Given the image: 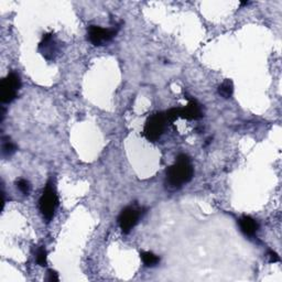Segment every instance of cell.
Wrapping results in <instances>:
<instances>
[{
  "mask_svg": "<svg viewBox=\"0 0 282 282\" xmlns=\"http://www.w3.org/2000/svg\"><path fill=\"white\" fill-rule=\"evenodd\" d=\"M140 216H141V210L136 209V207L128 206L122 210L118 217V223L122 233L129 234L132 228L136 226L138 221H139Z\"/></svg>",
  "mask_w": 282,
  "mask_h": 282,
  "instance_id": "obj_6",
  "label": "cell"
},
{
  "mask_svg": "<svg viewBox=\"0 0 282 282\" xmlns=\"http://www.w3.org/2000/svg\"><path fill=\"white\" fill-rule=\"evenodd\" d=\"M193 174L190 158L186 154H179L175 163L167 170V186L171 190H178L183 184L189 183Z\"/></svg>",
  "mask_w": 282,
  "mask_h": 282,
  "instance_id": "obj_1",
  "label": "cell"
},
{
  "mask_svg": "<svg viewBox=\"0 0 282 282\" xmlns=\"http://www.w3.org/2000/svg\"><path fill=\"white\" fill-rule=\"evenodd\" d=\"M141 259L142 263L145 264L147 267H154L157 266L160 262V258H159L157 255H154L153 253L150 252H143L141 253Z\"/></svg>",
  "mask_w": 282,
  "mask_h": 282,
  "instance_id": "obj_11",
  "label": "cell"
},
{
  "mask_svg": "<svg viewBox=\"0 0 282 282\" xmlns=\"http://www.w3.org/2000/svg\"><path fill=\"white\" fill-rule=\"evenodd\" d=\"M118 29V25L111 29H103L98 25H89L87 29V39L95 46L104 45L115 38Z\"/></svg>",
  "mask_w": 282,
  "mask_h": 282,
  "instance_id": "obj_5",
  "label": "cell"
},
{
  "mask_svg": "<svg viewBox=\"0 0 282 282\" xmlns=\"http://www.w3.org/2000/svg\"><path fill=\"white\" fill-rule=\"evenodd\" d=\"M17 151V146L10 141L9 138L2 137L1 138V154L2 157H10Z\"/></svg>",
  "mask_w": 282,
  "mask_h": 282,
  "instance_id": "obj_10",
  "label": "cell"
},
{
  "mask_svg": "<svg viewBox=\"0 0 282 282\" xmlns=\"http://www.w3.org/2000/svg\"><path fill=\"white\" fill-rule=\"evenodd\" d=\"M21 81L17 73L11 72L0 83V99L3 104H10L17 98Z\"/></svg>",
  "mask_w": 282,
  "mask_h": 282,
  "instance_id": "obj_3",
  "label": "cell"
},
{
  "mask_svg": "<svg viewBox=\"0 0 282 282\" xmlns=\"http://www.w3.org/2000/svg\"><path fill=\"white\" fill-rule=\"evenodd\" d=\"M166 113H157L149 117L146 121L145 128H143V136L147 140L151 142H156L160 139L167 125Z\"/></svg>",
  "mask_w": 282,
  "mask_h": 282,
  "instance_id": "obj_2",
  "label": "cell"
},
{
  "mask_svg": "<svg viewBox=\"0 0 282 282\" xmlns=\"http://www.w3.org/2000/svg\"><path fill=\"white\" fill-rule=\"evenodd\" d=\"M47 280L51 282H57L58 281V275L54 270L47 271Z\"/></svg>",
  "mask_w": 282,
  "mask_h": 282,
  "instance_id": "obj_15",
  "label": "cell"
},
{
  "mask_svg": "<svg viewBox=\"0 0 282 282\" xmlns=\"http://www.w3.org/2000/svg\"><path fill=\"white\" fill-rule=\"evenodd\" d=\"M234 92L233 82L230 79H226L225 82H223L220 87H218V94L224 98H230Z\"/></svg>",
  "mask_w": 282,
  "mask_h": 282,
  "instance_id": "obj_12",
  "label": "cell"
},
{
  "mask_svg": "<svg viewBox=\"0 0 282 282\" xmlns=\"http://www.w3.org/2000/svg\"><path fill=\"white\" fill-rule=\"evenodd\" d=\"M58 204L57 195L51 183H47L43 191L41 199L39 201V207L42 215L45 218L46 222H50L54 216L55 209Z\"/></svg>",
  "mask_w": 282,
  "mask_h": 282,
  "instance_id": "obj_4",
  "label": "cell"
},
{
  "mask_svg": "<svg viewBox=\"0 0 282 282\" xmlns=\"http://www.w3.org/2000/svg\"><path fill=\"white\" fill-rule=\"evenodd\" d=\"M179 118H184L188 120H196L203 117V111H202L201 105L194 99H191L188 106L184 108H178Z\"/></svg>",
  "mask_w": 282,
  "mask_h": 282,
  "instance_id": "obj_8",
  "label": "cell"
},
{
  "mask_svg": "<svg viewBox=\"0 0 282 282\" xmlns=\"http://www.w3.org/2000/svg\"><path fill=\"white\" fill-rule=\"evenodd\" d=\"M4 116H6V108L2 106L1 107V121L4 119Z\"/></svg>",
  "mask_w": 282,
  "mask_h": 282,
  "instance_id": "obj_17",
  "label": "cell"
},
{
  "mask_svg": "<svg viewBox=\"0 0 282 282\" xmlns=\"http://www.w3.org/2000/svg\"><path fill=\"white\" fill-rule=\"evenodd\" d=\"M17 188L23 195H29L31 191V185L28 180L25 179H20L17 181Z\"/></svg>",
  "mask_w": 282,
  "mask_h": 282,
  "instance_id": "obj_13",
  "label": "cell"
},
{
  "mask_svg": "<svg viewBox=\"0 0 282 282\" xmlns=\"http://www.w3.org/2000/svg\"><path fill=\"white\" fill-rule=\"evenodd\" d=\"M238 224L239 227H241V231L246 236H254L259 230L258 222L250 216L241 217L238 221Z\"/></svg>",
  "mask_w": 282,
  "mask_h": 282,
  "instance_id": "obj_9",
  "label": "cell"
},
{
  "mask_svg": "<svg viewBox=\"0 0 282 282\" xmlns=\"http://www.w3.org/2000/svg\"><path fill=\"white\" fill-rule=\"evenodd\" d=\"M269 258H270L269 259L270 263H277L280 260L278 255H277L275 252H273V250H270V252H269Z\"/></svg>",
  "mask_w": 282,
  "mask_h": 282,
  "instance_id": "obj_16",
  "label": "cell"
},
{
  "mask_svg": "<svg viewBox=\"0 0 282 282\" xmlns=\"http://www.w3.org/2000/svg\"><path fill=\"white\" fill-rule=\"evenodd\" d=\"M36 263L42 267L46 266V250L44 247H40L36 252Z\"/></svg>",
  "mask_w": 282,
  "mask_h": 282,
  "instance_id": "obj_14",
  "label": "cell"
},
{
  "mask_svg": "<svg viewBox=\"0 0 282 282\" xmlns=\"http://www.w3.org/2000/svg\"><path fill=\"white\" fill-rule=\"evenodd\" d=\"M58 50L57 41L53 33H45L43 34V38L39 44V51L42 55L44 56L45 60L53 61L56 57Z\"/></svg>",
  "mask_w": 282,
  "mask_h": 282,
  "instance_id": "obj_7",
  "label": "cell"
}]
</instances>
